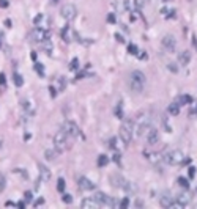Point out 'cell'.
<instances>
[{
  "label": "cell",
  "instance_id": "1",
  "mask_svg": "<svg viewBox=\"0 0 197 209\" xmlns=\"http://www.w3.org/2000/svg\"><path fill=\"white\" fill-rule=\"evenodd\" d=\"M120 138L125 145H129L133 140V134H134V121L133 120H125L120 126Z\"/></svg>",
  "mask_w": 197,
  "mask_h": 209
},
{
  "label": "cell",
  "instance_id": "2",
  "mask_svg": "<svg viewBox=\"0 0 197 209\" xmlns=\"http://www.w3.org/2000/svg\"><path fill=\"white\" fill-rule=\"evenodd\" d=\"M145 74L142 71H133L129 74V88L134 93H140L145 87Z\"/></svg>",
  "mask_w": 197,
  "mask_h": 209
},
{
  "label": "cell",
  "instance_id": "3",
  "mask_svg": "<svg viewBox=\"0 0 197 209\" xmlns=\"http://www.w3.org/2000/svg\"><path fill=\"white\" fill-rule=\"evenodd\" d=\"M152 127V117L150 113H142L139 120H137V127H136V134L139 137L145 135L147 132H148V129Z\"/></svg>",
  "mask_w": 197,
  "mask_h": 209
},
{
  "label": "cell",
  "instance_id": "4",
  "mask_svg": "<svg viewBox=\"0 0 197 209\" xmlns=\"http://www.w3.org/2000/svg\"><path fill=\"white\" fill-rule=\"evenodd\" d=\"M185 154L180 151V149H174V151H169L167 154L162 156V160L169 165H181L185 162Z\"/></svg>",
  "mask_w": 197,
  "mask_h": 209
},
{
  "label": "cell",
  "instance_id": "5",
  "mask_svg": "<svg viewBox=\"0 0 197 209\" xmlns=\"http://www.w3.org/2000/svg\"><path fill=\"white\" fill-rule=\"evenodd\" d=\"M66 145H68V134H66L65 131L57 132V134L54 135V146H55V149H57L59 153H62V151L66 148Z\"/></svg>",
  "mask_w": 197,
  "mask_h": 209
},
{
  "label": "cell",
  "instance_id": "6",
  "mask_svg": "<svg viewBox=\"0 0 197 209\" xmlns=\"http://www.w3.org/2000/svg\"><path fill=\"white\" fill-rule=\"evenodd\" d=\"M161 46L166 52H174L175 47H177V39L174 35H166L162 39H161Z\"/></svg>",
  "mask_w": 197,
  "mask_h": 209
},
{
  "label": "cell",
  "instance_id": "7",
  "mask_svg": "<svg viewBox=\"0 0 197 209\" xmlns=\"http://www.w3.org/2000/svg\"><path fill=\"white\" fill-rule=\"evenodd\" d=\"M62 131H65L68 135H71V137H77L79 134H81V129H79V126L74 123V121H65L63 123V126H62Z\"/></svg>",
  "mask_w": 197,
  "mask_h": 209
},
{
  "label": "cell",
  "instance_id": "8",
  "mask_svg": "<svg viewBox=\"0 0 197 209\" xmlns=\"http://www.w3.org/2000/svg\"><path fill=\"white\" fill-rule=\"evenodd\" d=\"M62 16L66 19V20H73L76 16H77V8L73 5V3H68V5H63V8L60 10Z\"/></svg>",
  "mask_w": 197,
  "mask_h": 209
},
{
  "label": "cell",
  "instance_id": "9",
  "mask_svg": "<svg viewBox=\"0 0 197 209\" xmlns=\"http://www.w3.org/2000/svg\"><path fill=\"white\" fill-rule=\"evenodd\" d=\"M191 200H192L191 192L185 190V192H180V193L177 195V198H175V204H178V206L185 207V206H188V204L191 203Z\"/></svg>",
  "mask_w": 197,
  "mask_h": 209
},
{
  "label": "cell",
  "instance_id": "10",
  "mask_svg": "<svg viewBox=\"0 0 197 209\" xmlns=\"http://www.w3.org/2000/svg\"><path fill=\"white\" fill-rule=\"evenodd\" d=\"M100 204H106V206H115L117 204V201L112 198V197H107L106 193H103V192H98L95 197H93Z\"/></svg>",
  "mask_w": 197,
  "mask_h": 209
},
{
  "label": "cell",
  "instance_id": "11",
  "mask_svg": "<svg viewBox=\"0 0 197 209\" xmlns=\"http://www.w3.org/2000/svg\"><path fill=\"white\" fill-rule=\"evenodd\" d=\"M77 182H79V189L81 190H93L95 189V184L88 179V178H85V176H81L79 179H77Z\"/></svg>",
  "mask_w": 197,
  "mask_h": 209
},
{
  "label": "cell",
  "instance_id": "12",
  "mask_svg": "<svg viewBox=\"0 0 197 209\" xmlns=\"http://www.w3.org/2000/svg\"><path fill=\"white\" fill-rule=\"evenodd\" d=\"M159 204L162 207H174L175 206V198L172 195H169V193H164L161 197V200H159Z\"/></svg>",
  "mask_w": 197,
  "mask_h": 209
},
{
  "label": "cell",
  "instance_id": "13",
  "mask_svg": "<svg viewBox=\"0 0 197 209\" xmlns=\"http://www.w3.org/2000/svg\"><path fill=\"white\" fill-rule=\"evenodd\" d=\"M147 142H148V145H155L159 142V132L156 129H148V132H147Z\"/></svg>",
  "mask_w": 197,
  "mask_h": 209
},
{
  "label": "cell",
  "instance_id": "14",
  "mask_svg": "<svg viewBox=\"0 0 197 209\" xmlns=\"http://www.w3.org/2000/svg\"><path fill=\"white\" fill-rule=\"evenodd\" d=\"M38 170H40V178H41V181H44V182L51 181V171H49V168H47L44 164H38Z\"/></svg>",
  "mask_w": 197,
  "mask_h": 209
},
{
  "label": "cell",
  "instance_id": "15",
  "mask_svg": "<svg viewBox=\"0 0 197 209\" xmlns=\"http://www.w3.org/2000/svg\"><path fill=\"white\" fill-rule=\"evenodd\" d=\"M32 38H33L35 41H44V39H47V38H49V33H47L46 30L35 29V30L32 32Z\"/></svg>",
  "mask_w": 197,
  "mask_h": 209
},
{
  "label": "cell",
  "instance_id": "16",
  "mask_svg": "<svg viewBox=\"0 0 197 209\" xmlns=\"http://www.w3.org/2000/svg\"><path fill=\"white\" fill-rule=\"evenodd\" d=\"M110 182H112V185H115V187L123 189V185H125L126 179L123 178V176H120V175H112L110 176Z\"/></svg>",
  "mask_w": 197,
  "mask_h": 209
},
{
  "label": "cell",
  "instance_id": "17",
  "mask_svg": "<svg viewBox=\"0 0 197 209\" xmlns=\"http://www.w3.org/2000/svg\"><path fill=\"white\" fill-rule=\"evenodd\" d=\"M81 206L84 209H96L98 206H100V203H98L95 198H85V200H82Z\"/></svg>",
  "mask_w": 197,
  "mask_h": 209
},
{
  "label": "cell",
  "instance_id": "18",
  "mask_svg": "<svg viewBox=\"0 0 197 209\" xmlns=\"http://www.w3.org/2000/svg\"><path fill=\"white\" fill-rule=\"evenodd\" d=\"M189 60H191V54H189V51H183V52L178 55V63H180L181 66H186V64L189 63Z\"/></svg>",
  "mask_w": 197,
  "mask_h": 209
},
{
  "label": "cell",
  "instance_id": "19",
  "mask_svg": "<svg viewBox=\"0 0 197 209\" xmlns=\"http://www.w3.org/2000/svg\"><path fill=\"white\" fill-rule=\"evenodd\" d=\"M76 36V33H73V30L69 29V27H65V29H62V38L65 39V41H71L73 38Z\"/></svg>",
  "mask_w": 197,
  "mask_h": 209
},
{
  "label": "cell",
  "instance_id": "20",
  "mask_svg": "<svg viewBox=\"0 0 197 209\" xmlns=\"http://www.w3.org/2000/svg\"><path fill=\"white\" fill-rule=\"evenodd\" d=\"M178 105H188V104H191L192 102V98L189 96V95H180L178 98H177V101H175Z\"/></svg>",
  "mask_w": 197,
  "mask_h": 209
},
{
  "label": "cell",
  "instance_id": "21",
  "mask_svg": "<svg viewBox=\"0 0 197 209\" xmlns=\"http://www.w3.org/2000/svg\"><path fill=\"white\" fill-rule=\"evenodd\" d=\"M59 154H60V153H59L55 148H54V149H46V151H44V156H46L47 160H55Z\"/></svg>",
  "mask_w": 197,
  "mask_h": 209
},
{
  "label": "cell",
  "instance_id": "22",
  "mask_svg": "<svg viewBox=\"0 0 197 209\" xmlns=\"http://www.w3.org/2000/svg\"><path fill=\"white\" fill-rule=\"evenodd\" d=\"M115 8L118 11H126L128 10V0H115Z\"/></svg>",
  "mask_w": 197,
  "mask_h": 209
},
{
  "label": "cell",
  "instance_id": "23",
  "mask_svg": "<svg viewBox=\"0 0 197 209\" xmlns=\"http://www.w3.org/2000/svg\"><path fill=\"white\" fill-rule=\"evenodd\" d=\"M180 107H181V105H178L177 102L170 104V105H169V113H170V115H178V113H180Z\"/></svg>",
  "mask_w": 197,
  "mask_h": 209
},
{
  "label": "cell",
  "instance_id": "24",
  "mask_svg": "<svg viewBox=\"0 0 197 209\" xmlns=\"http://www.w3.org/2000/svg\"><path fill=\"white\" fill-rule=\"evenodd\" d=\"M161 14H162L164 17H169V19H170V17H174L175 11L172 10V8H162V10H161Z\"/></svg>",
  "mask_w": 197,
  "mask_h": 209
},
{
  "label": "cell",
  "instance_id": "25",
  "mask_svg": "<svg viewBox=\"0 0 197 209\" xmlns=\"http://www.w3.org/2000/svg\"><path fill=\"white\" fill-rule=\"evenodd\" d=\"M109 164V157L107 156H100V157H98V165H100V167H106Z\"/></svg>",
  "mask_w": 197,
  "mask_h": 209
},
{
  "label": "cell",
  "instance_id": "26",
  "mask_svg": "<svg viewBox=\"0 0 197 209\" xmlns=\"http://www.w3.org/2000/svg\"><path fill=\"white\" fill-rule=\"evenodd\" d=\"M13 79H14V85H16V87H22V85H24V79H22L21 74L16 73V74L13 76Z\"/></svg>",
  "mask_w": 197,
  "mask_h": 209
},
{
  "label": "cell",
  "instance_id": "27",
  "mask_svg": "<svg viewBox=\"0 0 197 209\" xmlns=\"http://www.w3.org/2000/svg\"><path fill=\"white\" fill-rule=\"evenodd\" d=\"M65 187H66L65 179H63V178H59V181H57V190H59V192H63Z\"/></svg>",
  "mask_w": 197,
  "mask_h": 209
},
{
  "label": "cell",
  "instance_id": "28",
  "mask_svg": "<svg viewBox=\"0 0 197 209\" xmlns=\"http://www.w3.org/2000/svg\"><path fill=\"white\" fill-rule=\"evenodd\" d=\"M178 184L181 185V187H185V189H189V179H186V178H183V176L178 178Z\"/></svg>",
  "mask_w": 197,
  "mask_h": 209
},
{
  "label": "cell",
  "instance_id": "29",
  "mask_svg": "<svg viewBox=\"0 0 197 209\" xmlns=\"http://www.w3.org/2000/svg\"><path fill=\"white\" fill-rule=\"evenodd\" d=\"M77 68H79V60L73 58V61L69 63V69H71V71H77Z\"/></svg>",
  "mask_w": 197,
  "mask_h": 209
},
{
  "label": "cell",
  "instance_id": "30",
  "mask_svg": "<svg viewBox=\"0 0 197 209\" xmlns=\"http://www.w3.org/2000/svg\"><path fill=\"white\" fill-rule=\"evenodd\" d=\"M5 187H7V179H5V176L2 173H0V192H3Z\"/></svg>",
  "mask_w": 197,
  "mask_h": 209
},
{
  "label": "cell",
  "instance_id": "31",
  "mask_svg": "<svg viewBox=\"0 0 197 209\" xmlns=\"http://www.w3.org/2000/svg\"><path fill=\"white\" fill-rule=\"evenodd\" d=\"M145 3H147V0H134V5H136V8H137V10L143 8V7H145Z\"/></svg>",
  "mask_w": 197,
  "mask_h": 209
},
{
  "label": "cell",
  "instance_id": "32",
  "mask_svg": "<svg viewBox=\"0 0 197 209\" xmlns=\"http://www.w3.org/2000/svg\"><path fill=\"white\" fill-rule=\"evenodd\" d=\"M128 52L133 54V55H136V54H139V49L136 47L134 44H129V46H128Z\"/></svg>",
  "mask_w": 197,
  "mask_h": 209
},
{
  "label": "cell",
  "instance_id": "33",
  "mask_svg": "<svg viewBox=\"0 0 197 209\" xmlns=\"http://www.w3.org/2000/svg\"><path fill=\"white\" fill-rule=\"evenodd\" d=\"M62 201H65L66 204H69V203H73V197H71L69 193H63V197H62Z\"/></svg>",
  "mask_w": 197,
  "mask_h": 209
},
{
  "label": "cell",
  "instance_id": "34",
  "mask_svg": "<svg viewBox=\"0 0 197 209\" xmlns=\"http://www.w3.org/2000/svg\"><path fill=\"white\" fill-rule=\"evenodd\" d=\"M35 69H36V73H38L41 77L44 76V71H43L44 68H43V64H41V63H36V64H35Z\"/></svg>",
  "mask_w": 197,
  "mask_h": 209
},
{
  "label": "cell",
  "instance_id": "35",
  "mask_svg": "<svg viewBox=\"0 0 197 209\" xmlns=\"http://www.w3.org/2000/svg\"><path fill=\"white\" fill-rule=\"evenodd\" d=\"M167 68H169V71H170V73H174V74H175V73H178V66H177L175 63L167 64Z\"/></svg>",
  "mask_w": 197,
  "mask_h": 209
},
{
  "label": "cell",
  "instance_id": "36",
  "mask_svg": "<svg viewBox=\"0 0 197 209\" xmlns=\"http://www.w3.org/2000/svg\"><path fill=\"white\" fill-rule=\"evenodd\" d=\"M129 206V198H123L121 201H120V207L121 209H126Z\"/></svg>",
  "mask_w": 197,
  "mask_h": 209
},
{
  "label": "cell",
  "instance_id": "37",
  "mask_svg": "<svg viewBox=\"0 0 197 209\" xmlns=\"http://www.w3.org/2000/svg\"><path fill=\"white\" fill-rule=\"evenodd\" d=\"M32 192H26V193H24V201H26V203H30L32 201Z\"/></svg>",
  "mask_w": 197,
  "mask_h": 209
},
{
  "label": "cell",
  "instance_id": "38",
  "mask_svg": "<svg viewBox=\"0 0 197 209\" xmlns=\"http://www.w3.org/2000/svg\"><path fill=\"white\" fill-rule=\"evenodd\" d=\"M115 115L118 118H123V112H121V104H118L117 105V109H115Z\"/></svg>",
  "mask_w": 197,
  "mask_h": 209
},
{
  "label": "cell",
  "instance_id": "39",
  "mask_svg": "<svg viewBox=\"0 0 197 209\" xmlns=\"http://www.w3.org/2000/svg\"><path fill=\"white\" fill-rule=\"evenodd\" d=\"M195 167H189V171H188V176H189V179H192L194 176H195Z\"/></svg>",
  "mask_w": 197,
  "mask_h": 209
},
{
  "label": "cell",
  "instance_id": "40",
  "mask_svg": "<svg viewBox=\"0 0 197 209\" xmlns=\"http://www.w3.org/2000/svg\"><path fill=\"white\" fill-rule=\"evenodd\" d=\"M107 22H109V24H115V22H117V17H115V14H109L107 16Z\"/></svg>",
  "mask_w": 197,
  "mask_h": 209
},
{
  "label": "cell",
  "instance_id": "41",
  "mask_svg": "<svg viewBox=\"0 0 197 209\" xmlns=\"http://www.w3.org/2000/svg\"><path fill=\"white\" fill-rule=\"evenodd\" d=\"M0 85H2V87H5V85H7V77H5V74H3V73L0 74Z\"/></svg>",
  "mask_w": 197,
  "mask_h": 209
},
{
  "label": "cell",
  "instance_id": "42",
  "mask_svg": "<svg viewBox=\"0 0 197 209\" xmlns=\"http://www.w3.org/2000/svg\"><path fill=\"white\" fill-rule=\"evenodd\" d=\"M41 19H43V14H38V16H35L33 22H35V24H40V22H41Z\"/></svg>",
  "mask_w": 197,
  "mask_h": 209
},
{
  "label": "cell",
  "instance_id": "43",
  "mask_svg": "<svg viewBox=\"0 0 197 209\" xmlns=\"http://www.w3.org/2000/svg\"><path fill=\"white\" fill-rule=\"evenodd\" d=\"M40 187H41V178L36 179V182H35V190H40Z\"/></svg>",
  "mask_w": 197,
  "mask_h": 209
},
{
  "label": "cell",
  "instance_id": "44",
  "mask_svg": "<svg viewBox=\"0 0 197 209\" xmlns=\"http://www.w3.org/2000/svg\"><path fill=\"white\" fill-rule=\"evenodd\" d=\"M0 7H2V8H7V7H8V2H7V0H0Z\"/></svg>",
  "mask_w": 197,
  "mask_h": 209
},
{
  "label": "cell",
  "instance_id": "45",
  "mask_svg": "<svg viewBox=\"0 0 197 209\" xmlns=\"http://www.w3.org/2000/svg\"><path fill=\"white\" fill-rule=\"evenodd\" d=\"M30 57H32V60H33V61H36V52H32V54H30Z\"/></svg>",
  "mask_w": 197,
  "mask_h": 209
},
{
  "label": "cell",
  "instance_id": "46",
  "mask_svg": "<svg viewBox=\"0 0 197 209\" xmlns=\"http://www.w3.org/2000/svg\"><path fill=\"white\" fill-rule=\"evenodd\" d=\"M17 206H19V207H26V203H24V201H19Z\"/></svg>",
  "mask_w": 197,
  "mask_h": 209
},
{
  "label": "cell",
  "instance_id": "47",
  "mask_svg": "<svg viewBox=\"0 0 197 209\" xmlns=\"http://www.w3.org/2000/svg\"><path fill=\"white\" fill-rule=\"evenodd\" d=\"M5 206H14V203H13V201H7Z\"/></svg>",
  "mask_w": 197,
  "mask_h": 209
},
{
  "label": "cell",
  "instance_id": "48",
  "mask_svg": "<svg viewBox=\"0 0 197 209\" xmlns=\"http://www.w3.org/2000/svg\"><path fill=\"white\" fill-rule=\"evenodd\" d=\"M136 206H137V207H139V206H143V203H142V201H139V200H137V201H136Z\"/></svg>",
  "mask_w": 197,
  "mask_h": 209
},
{
  "label": "cell",
  "instance_id": "49",
  "mask_svg": "<svg viewBox=\"0 0 197 209\" xmlns=\"http://www.w3.org/2000/svg\"><path fill=\"white\" fill-rule=\"evenodd\" d=\"M5 25H7V27H11V22H10V19H7V22H5Z\"/></svg>",
  "mask_w": 197,
  "mask_h": 209
},
{
  "label": "cell",
  "instance_id": "50",
  "mask_svg": "<svg viewBox=\"0 0 197 209\" xmlns=\"http://www.w3.org/2000/svg\"><path fill=\"white\" fill-rule=\"evenodd\" d=\"M3 146V140H0V148H2Z\"/></svg>",
  "mask_w": 197,
  "mask_h": 209
}]
</instances>
